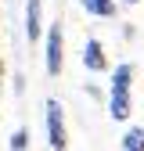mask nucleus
I'll use <instances>...</instances> for the list:
<instances>
[{
	"label": "nucleus",
	"mask_w": 144,
	"mask_h": 151,
	"mask_svg": "<svg viewBox=\"0 0 144 151\" xmlns=\"http://www.w3.org/2000/svg\"><path fill=\"white\" fill-rule=\"evenodd\" d=\"M83 65H86L90 72H104V68H108V58H104L101 40H86V43H83Z\"/></svg>",
	"instance_id": "39448f33"
},
{
	"label": "nucleus",
	"mask_w": 144,
	"mask_h": 151,
	"mask_svg": "<svg viewBox=\"0 0 144 151\" xmlns=\"http://www.w3.org/2000/svg\"><path fill=\"white\" fill-rule=\"evenodd\" d=\"M130 4H137V0H130Z\"/></svg>",
	"instance_id": "9d476101"
},
{
	"label": "nucleus",
	"mask_w": 144,
	"mask_h": 151,
	"mask_svg": "<svg viewBox=\"0 0 144 151\" xmlns=\"http://www.w3.org/2000/svg\"><path fill=\"white\" fill-rule=\"evenodd\" d=\"M29 147V129H14L11 133V151H25Z\"/></svg>",
	"instance_id": "6e6552de"
},
{
	"label": "nucleus",
	"mask_w": 144,
	"mask_h": 151,
	"mask_svg": "<svg viewBox=\"0 0 144 151\" xmlns=\"http://www.w3.org/2000/svg\"><path fill=\"white\" fill-rule=\"evenodd\" d=\"M47 140H50L54 151H65V144H68V137H65V115H61V104L54 97L47 101Z\"/></svg>",
	"instance_id": "f03ea898"
},
{
	"label": "nucleus",
	"mask_w": 144,
	"mask_h": 151,
	"mask_svg": "<svg viewBox=\"0 0 144 151\" xmlns=\"http://www.w3.org/2000/svg\"><path fill=\"white\" fill-rule=\"evenodd\" d=\"M25 36L29 43L43 36V0H25Z\"/></svg>",
	"instance_id": "20e7f679"
},
{
	"label": "nucleus",
	"mask_w": 144,
	"mask_h": 151,
	"mask_svg": "<svg viewBox=\"0 0 144 151\" xmlns=\"http://www.w3.org/2000/svg\"><path fill=\"white\" fill-rule=\"evenodd\" d=\"M86 14H97V18H115V0H79Z\"/></svg>",
	"instance_id": "423d86ee"
},
{
	"label": "nucleus",
	"mask_w": 144,
	"mask_h": 151,
	"mask_svg": "<svg viewBox=\"0 0 144 151\" xmlns=\"http://www.w3.org/2000/svg\"><path fill=\"white\" fill-rule=\"evenodd\" d=\"M130 83H133V65H119L112 76V97H108V111L112 119H130L133 111V97H130Z\"/></svg>",
	"instance_id": "f257e3e1"
},
{
	"label": "nucleus",
	"mask_w": 144,
	"mask_h": 151,
	"mask_svg": "<svg viewBox=\"0 0 144 151\" xmlns=\"http://www.w3.org/2000/svg\"><path fill=\"white\" fill-rule=\"evenodd\" d=\"M65 40H61V25L54 22L50 29H47V54H43V61H47V72L50 76H58L61 72V65H65Z\"/></svg>",
	"instance_id": "7ed1b4c3"
},
{
	"label": "nucleus",
	"mask_w": 144,
	"mask_h": 151,
	"mask_svg": "<svg viewBox=\"0 0 144 151\" xmlns=\"http://www.w3.org/2000/svg\"><path fill=\"white\" fill-rule=\"evenodd\" d=\"M0 83H4V61H0Z\"/></svg>",
	"instance_id": "1a4fd4ad"
},
{
	"label": "nucleus",
	"mask_w": 144,
	"mask_h": 151,
	"mask_svg": "<svg viewBox=\"0 0 144 151\" xmlns=\"http://www.w3.org/2000/svg\"><path fill=\"white\" fill-rule=\"evenodd\" d=\"M122 151H144V126L126 129V137H122Z\"/></svg>",
	"instance_id": "0eeeda50"
}]
</instances>
